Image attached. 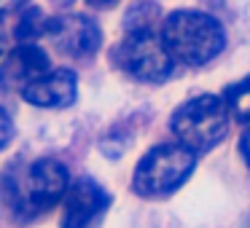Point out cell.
<instances>
[{"instance_id":"1","label":"cell","mask_w":250,"mask_h":228,"mask_svg":"<svg viewBox=\"0 0 250 228\" xmlns=\"http://www.w3.org/2000/svg\"><path fill=\"white\" fill-rule=\"evenodd\" d=\"M162 38L172 59L191 67L212 62L226 46V33L221 22L212 14L196 8L169 14L162 24Z\"/></svg>"},{"instance_id":"2","label":"cell","mask_w":250,"mask_h":228,"mask_svg":"<svg viewBox=\"0 0 250 228\" xmlns=\"http://www.w3.org/2000/svg\"><path fill=\"white\" fill-rule=\"evenodd\" d=\"M231 113L223 97L199 94L172 113V134L194 153H207L229 134Z\"/></svg>"},{"instance_id":"3","label":"cell","mask_w":250,"mask_h":228,"mask_svg":"<svg viewBox=\"0 0 250 228\" xmlns=\"http://www.w3.org/2000/svg\"><path fill=\"white\" fill-rule=\"evenodd\" d=\"M194 164L196 153L186 148L183 142H162L137 161L132 185L137 193L148 196V199L169 196L191 177Z\"/></svg>"},{"instance_id":"4","label":"cell","mask_w":250,"mask_h":228,"mask_svg":"<svg viewBox=\"0 0 250 228\" xmlns=\"http://www.w3.org/2000/svg\"><path fill=\"white\" fill-rule=\"evenodd\" d=\"M67 188H70V174L65 164L57 158L33 161L24 172L14 174V183L8 185L14 209L27 217L51 209L67 193Z\"/></svg>"},{"instance_id":"5","label":"cell","mask_w":250,"mask_h":228,"mask_svg":"<svg viewBox=\"0 0 250 228\" xmlns=\"http://www.w3.org/2000/svg\"><path fill=\"white\" fill-rule=\"evenodd\" d=\"M113 59L126 76L146 83H162L172 76L175 59L169 49L164 46L162 33L153 27L126 30V38L116 46Z\"/></svg>"},{"instance_id":"6","label":"cell","mask_w":250,"mask_h":228,"mask_svg":"<svg viewBox=\"0 0 250 228\" xmlns=\"http://www.w3.org/2000/svg\"><path fill=\"white\" fill-rule=\"evenodd\" d=\"M46 38L67 57H92L103 43V30L92 17L65 14V17L49 19Z\"/></svg>"},{"instance_id":"7","label":"cell","mask_w":250,"mask_h":228,"mask_svg":"<svg viewBox=\"0 0 250 228\" xmlns=\"http://www.w3.org/2000/svg\"><path fill=\"white\" fill-rule=\"evenodd\" d=\"M110 204V196L92 177H81L67 188L65 209H62V228H89Z\"/></svg>"},{"instance_id":"8","label":"cell","mask_w":250,"mask_h":228,"mask_svg":"<svg viewBox=\"0 0 250 228\" xmlns=\"http://www.w3.org/2000/svg\"><path fill=\"white\" fill-rule=\"evenodd\" d=\"M51 70V62L46 51L35 43H19L14 51H8L0 65V89L3 92H24V86Z\"/></svg>"},{"instance_id":"9","label":"cell","mask_w":250,"mask_h":228,"mask_svg":"<svg viewBox=\"0 0 250 228\" xmlns=\"http://www.w3.org/2000/svg\"><path fill=\"white\" fill-rule=\"evenodd\" d=\"M22 97L35 108H70L78 97V81L70 70H49L24 86Z\"/></svg>"},{"instance_id":"10","label":"cell","mask_w":250,"mask_h":228,"mask_svg":"<svg viewBox=\"0 0 250 228\" xmlns=\"http://www.w3.org/2000/svg\"><path fill=\"white\" fill-rule=\"evenodd\" d=\"M223 102H226L231 118L250 124V76L242 78V81H237V83H231V86H226Z\"/></svg>"},{"instance_id":"11","label":"cell","mask_w":250,"mask_h":228,"mask_svg":"<svg viewBox=\"0 0 250 228\" xmlns=\"http://www.w3.org/2000/svg\"><path fill=\"white\" fill-rule=\"evenodd\" d=\"M46 24H49V19H43V14H41L38 8H30V11L22 14V19H19L14 33H17V38L22 40V43H30L33 38L46 35Z\"/></svg>"},{"instance_id":"12","label":"cell","mask_w":250,"mask_h":228,"mask_svg":"<svg viewBox=\"0 0 250 228\" xmlns=\"http://www.w3.org/2000/svg\"><path fill=\"white\" fill-rule=\"evenodd\" d=\"M11 137H14V124H11V118H8L6 110L0 108V151L11 142Z\"/></svg>"},{"instance_id":"13","label":"cell","mask_w":250,"mask_h":228,"mask_svg":"<svg viewBox=\"0 0 250 228\" xmlns=\"http://www.w3.org/2000/svg\"><path fill=\"white\" fill-rule=\"evenodd\" d=\"M8 24H6V17H3V11H0V57L6 54V49H8Z\"/></svg>"},{"instance_id":"14","label":"cell","mask_w":250,"mask_h":228,"mask_svg":"<svg viewBox=\"0 0 250 228\" xmlns=\"http://www.w3.org/2000/svg\"><path fill=\"white\" fill-rule=\"evenodd\" d=\"M239 151H242V156H245V161H248V167H250V129L242 134V140H239Z\"/></svg>"},{"instance_id":"15","label":"cell","mask_w":250,"mask_h":228,"mask_svg":"<svg viewBox=\"0 0 250 228\" xmlns=\"http://www.w3.org/2000/svg\"><path fill=\"white\" fill-rule=\"evenodd\" d=\"M24 0H0V11L6 14V11H14V8H19Z\"/></svg>"},{"instance_id":"16","label":"cell","mask_w":250,"mask_h":228,"mask_svg":"<svg viewBox=\"0 0 250 228\" xmlns=\"http://www.w3.org/2000/svg\"><path fill=\"white\" fill-rule=\"evenodd\" d=\"M92 8H110V6H116L119 0H86Z\"/></svg>"},{"instance_id":"17","label":"cell","mask_w":250,"mask_h":228,"mask_svg":"<svg viewBox=\"0 0 250 228\" xmlns=\"http://www.w3.org/2000/svg\"><path fill=\"white\" fill-rule=\"evenodd\" d=\"M54 3H60V6H67V3H73V0H54Z\"/></svg>"}]
</instances>
